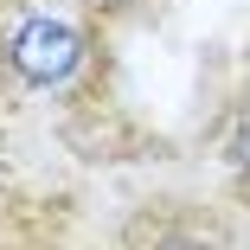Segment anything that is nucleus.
<instances>
[{
  "label": "nucleus",
  "mask_w": 250,
  "mask_h": 250,
  "mask_svg": "<svg viewBox=\"0 0 250 250\" xmlns=\"http://www.w3.org/2000/svg\"><path fill=\"white\" fill-rule=\"evenodd\" d=\"M7 58H13V71H20L26 83L52 90V83H64V77L83 64V39H77V26L52 20V13H32V20H20V26H13Z\"/></svg>",
  "instance_id": "f257e3e1"
}]
</instances>
